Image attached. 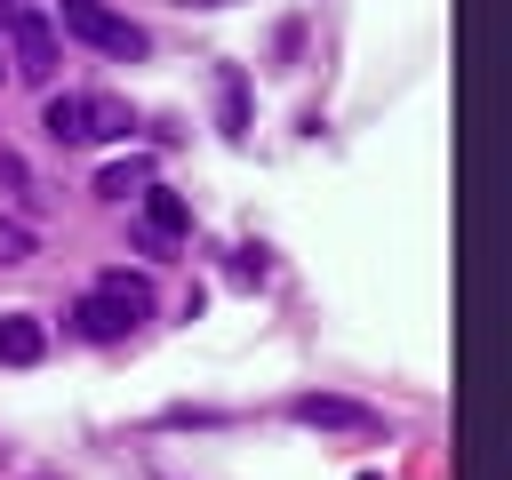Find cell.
<instances>
[{
	"label": "cell",
	"instance_id": "6da1fadb",
	"mask_svg": "<svg viewBox=\"0 0 512 480\" xmlns=\"http://www.w3.org/2000/svg\"><path fill=\"white\" fill-rule=\"evenodd\" d=\"M56 24H64L72 40L104 48V56H144V32H136L120 8H104V0H56Z\"/></svg>",
	"mask_w": 512,
	"mask_h": 480
},
{
	"label": "cell",
	"instance_id": "7a4b0ae2",
	"mask_svg": "<svg viewBox=\"0 0 512 480\" xmlns=\"http://www.w3.org/2000/svg\"><path fill=\"white\" fill-rule=\"evenodd\" d=\"M0 24H8V64H16V80L48 88V80H56V24L32 16V8H0Z\"/></svg>",
	"mask_w": 512,
	"mask_h": 480
},
{
	"label": "cell",
	"instance_id": "3957f363",
	"mask_svg": "<svg viewBox=\"0 0 512 480\" xmlns=\"http://www.w3.org/2000/svg\"><path fill=\"white\" fill-rule=\"evenodd\" d=\"M136 320H144V312H136V304L120 296V288H104V280H96V288H88V296L72 304V328H80L88 344H112V336H128Z\"/></svg>",
	"mask_w": 512,
	"mask_h": 480
},
{
	"label": "cell",
	"instance_id": "277c9868",
	"mask_svg": "<svg viewBox=\"0 0 512 480\" xmlns=\"http://www.w3.org/2000/svg\"><path fill=\"white\" fill-rule=\"evenodd\" d=\"M296 424H320V432H384V416L376 408H360V400H336V392H296Z\"/></svg>",
	"mask_w": 512,
	"mask_h": 480
},
{
	"label": "cell",
	"instance_id": "5b68a950",
	"mask_svg": "<svg viewBox=\"0 0 512 480\" xmlns=\"http://www.w3.org/2000/svg\"><path fill=\"white\" fill-rule=\"evenodd\" d=\"M40 352H48V328H40L32 312H0V360H8V368H32Z\"/></svg>",
	"mask_w": 512,
	"mask_h": 480
},
{
	"label": "cell",
	"instance_id": "8992f818",
	"mask_svg": "<svg viewBox=\"0 0 512 480\" xmlns=\"http://www.w3.org/2000/svg\"><path fill=\"white\" fill-rule=\"evenodd\" d=\"M144 232H160V240H184V232H192V208H184V192H168V184H144Z\"/></svg>",
	"mask_w": 512,
	"mask_h": 480
},
{
	"label": "cell",
	"instance_id": "52a82bcc",
	"mask_svg": "<svg viewBox=\"0 0 512 480\" xmlns=\"http://www.w3.org/2000/svg\"><path fill=\"white\" fill-rule=\"evenodd\" d=\"M40 128H48L56 144H88V104H80V96H48Z\"/></svg>",
	"mask_w": 512,
	"mask_h": 480
},
{
	"label": "cell",
	"instance_id": "ba28073f",
	"mask_svg": "<svg viewBox=\"0 0 512 480\" xmlns=\"http://www.w3.org/2000/svg\"><path fill=\"white\" fill-rule=\"evenodd\" d=\"M80 104H88V136H128V128H136L120 96H80Z\"/></svg>",
	"mask_w": 512,
	"mask_h": 480
},
{
	"label": "cell",
	"instance_id": "9c48e42d",
	"mask_svg": "<svg viewBox=\"0 0 512 480\" xmlns=\"http://www.w3.org/2000/svg\"><path fill=\"white\" fill-rule=\"evenodd\" d=\"M144 184H152V168H144V160H112V168L96 176V192H104V200H128V192H144Z\"/></svg>",
	"mask_w": 512,
	"mask_h": 480
},
{
	"label": "cell",
	"instance_id": "30bf717a",
	"mask_svg": "<svg viewBox=\"0 0 512 480\" xmlns=\"http://www.w3.org/2000/svg\"><path fill=\"white\" fill-rule=\"evenodd\" d=\"M240 120H248V88H240V72H224V128L240 136Z\"/></svg>",
	"mask_w": 512,
	"mask_h": 480
},
{
	"label": "cell",
	"instance_id": "8fae6325",
	"mask_svg": "<svg viewBox=\"0 0 512 480\" xmlns=\"http://www.w3.org/2000/svg\"><path fill=\"white\" fill-rule=\"evenodd\" d=\"M104 288H120V296H128V304H136V312H152V288H144V280H136V272H104Z\"/></svg>",
	"mask_w": 512,
	"mask_h": 480
},
{
	"label": "cell",
	"instance_id": "7c38bea8",
	"mask_svg": "<svg viewBox=\"0 0 512 480\" xmlns=\"http://www.w3.org/2000/svg\"><path fill=\"white\" fill-rule=\"evenodd\" d=\"M32 256V232L24 224H0V264H24Z\"/></svg>",
	"mask_w": 512,
	"mask_h": 480
},
{
	"label": "cell",
	"instance_id": "4fadbf2b",
	"mask_svg": "<svg viewBox=\"0 0 512 480\" xmlns=\"http://www.w3.org/2000/svg\"><path fill=\"white\" fill-rule=\"evenodd\" d=\"M192 8H224V0H192Z\"/></svg>",
	"mask_w": 512,
	"mask_h": 480
}]
</instances>
